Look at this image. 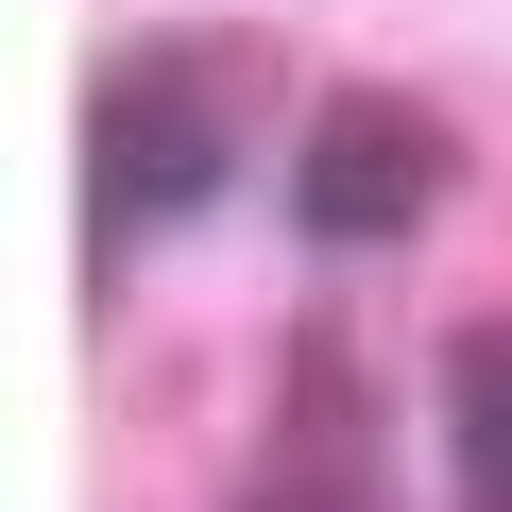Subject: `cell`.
<instances>
[{"mask_svg":"<svg viewBox=\"0 0 512 512\" xmlns=\"http://www.w3.org/2000/svg\"><path fill=\"white\" fill-rule=\"evenodd\" d=\"M222 171H239V69L205 35H137L86 86V205L103 222H188V205H222Z\"/></svg>","mask_w":512,"mask_h":512,"instance_id":"6da1fadb","label":"cell"},{"mask_svg":"<svg viewBox=\"0 0 512 512\" xmlns=\"http://www.w3.org/2000/svg\"><path fill=\"white\" fill-rule=\"evenodd\" d=\"M444 188H461V137H444L410 86H342V103L308 120V154H291V222L342 239V256H359V239H410Z\"/></svg>","mask_w":512,"mask_h":512,"instance_id":"7a4b0ae2","label":"cell"},{"mask_svg":"<svg viewBox=\"0 0 512 512\" xmlns=\"http://www.w3.org/2000/svg\"><path fill=\"white\" fill-rule=\"evenodd\" d=\"M444 444H461V495L512 512V325H461V359H444Z\"/></svg>","mask_w":512,"mask_h":512,"instance_id":"3957f363","label":"cell"}]
</instances>
